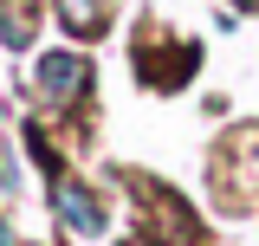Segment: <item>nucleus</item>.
Segmentation results:
<instances>
[{
	"label": "nucleus",
	"instance_id": "f257e3e1",
	"mask_svg": "<svg viewBox=\"0 0 259 246\" xmlns=\"http://www.w3.org/2000/svg\"><path fill=\"white\" fill-rule=\"evenodd\" d=\"M39 85H46V97H52V104H65V97H84V85H91V65L78 59V52H52V59L39 65Z\"/></svg>",
	"mask_w": 259,
	"mask_h": 246
},
{
	"label": "nucleus",
	"instance_id": "f03ea898",
	"mask_svg": "<svg viewBox=\"0 0 259 246\" xmlns=\"http://www.w3.org/2000/svg\"><path fill=\"white\" fill-rule=\"evenodd\" d=\"M59 214L71 220L84 240H97V233H104V208H97V201H91V194H84L78 182H59Z\"/></svg>",
	"mask_w": 259,
	"mask_h": 246
},
{
	"label": "nucleus",
	"instance_id": "7ed1b4c3",
	"mask_svg": "<svg viewBox=\"0 0 259 246\" xmlns=\"http://www.w3.org/2000/svg\"><path fill=\"white\" fill-rule=\"evenodd\" d=\"M59 13H65V20H71L78 32H97V26H104V13H97V0H59Z\"/></svg>",
	"mask_w": 259,
	"mask_h": 246
}]
</instances>
